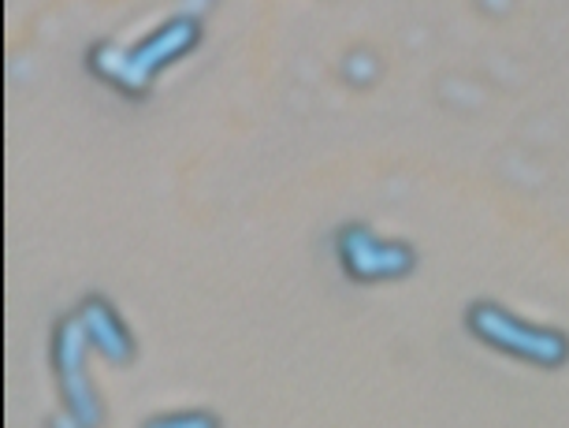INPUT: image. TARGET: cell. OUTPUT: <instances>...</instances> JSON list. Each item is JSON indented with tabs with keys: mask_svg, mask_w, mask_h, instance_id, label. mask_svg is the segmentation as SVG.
I'll use <instances>...</instances> for the list:
<instances>
[{
	"mask_svg": "<svg viewBox=\"0 0 569 428\" xmlns=\"http://www.w3.org/2000/svg\"><path fill=\"white\" fill-rule=\"evenodd\" d=\"M206 27L198 16H171L160 23L153 34H146L138 46H116V41L101 38L86 49V71L98 82L112 86L127 101H146L153 82L164 74L171 63L187 60L190 52L201 46Z\"/></svg>",
	"mask_w": 569,
	"mask_h": 428,
	"instance_id": "cell-1",
	"label": "cell"
},
{
	"mask_svg": "<svg viewBox=\"0 0 569 428\" xmlns=\"http://www.w3.org/2000/svg\"><path fill=\"white\" fill-rule=\"evenodd\" d=\"M461 320H466V331L480 347L496 350L502 358L521 361V366L551 372V369H562L569 361V336L562 328L525 320L521 313H513V309H507L502 302H491V298L469 302Z\"/></svg>",
	"mask_w": 569,
	"mask_h": 428,
	"instance_id": "cell-2",
	"label": "cell"
},
{
	"mask_svg": "<svg viewBox=\"0 0 569 428\" xmlns=\"http://www.w3.org/2000/svg\"><path fill=\"white\" fill-rule=\"evenodd\" d=\"M49 361H52V380H57L63 410L74 414L86 428L104 425V402L90 377V339L79 325V317L68 313L57 320L49 342Z\"/></svg>",
	"mask_w": 569,
	"mask_h": 428,
	"instance_id": "cell-3",
	"label": "cell"
},
{
	"mask_svg": "<svg viewBox=\"0 0 569 428\" xmlns=\"http://www.w3.org/2000/svg\"><path fill=\"white\" fill-rule=\"evenodd\" d=\"M336 261L353 283H399L417 269V253L410 242L383 239L380 231L361 220L342 223L336 231Z\"/></svg>",
	"mask_w": 569,
	"mask_h": 428,
	"instance_id": "cell-4",
	"label": "cell"
},
{
	"mask_svg": "<svg viewBox=\"0 0 569 428\" xmlns=\"http://www.w3.org/2000/svg\"><path fill=\"white\" fill-rule=\"evenodd\" d=\"M74 317H79L86 339H90V350L101 361H109V366H116V369L134 366L138 339H134V331L127 328V320L120 317V309H116L109 298H101V295L82 298L79 309H74Z\"/></svg>",
	"mask_w": 569,
	"mask_h": 428,
	"instance_id": "cell-5",
	"label": "cell"
},
{
	"mask_svg": "<svg viewBox=\"0 0 569 428\" xmlns=\"http://www.w3.org/2000/svg\"><path fill=\"white\" fill-rule=\"evenodd\" d=\"M142 428H223L212 410H171L142 421Z\"/></svg>",
	"mask_w": 569,
	"mask_h": 428,
	"instance_id": "cell-6",
	"label": "cell"
},
{
	"mask_svg": "<svg viewBox=\"0 0 569 428\" xmlns=\"http://www.w3.org/2000/svg\"><path fill=\"white\" fill-rule=\"evenodd\" d=\"M342 79H347L350 86H372L376 79H380V60L372 57L369 49H353L347 60H342Z\"/></svg>",
	"mask_w": 569,
	"mask_h": 428,
	"instance_id": "cell-7",
	"label": "cell"
},
{
	"mask_svg": "<svg viewBox=\"0 0 569 428\" xmlns=\"http://www.w3.org/2000/svg\"><path fill=\"white\" fill-rule=\"evenodd\" d=\"M49 428H86V425H82V421H79V417H74V414L60 410V414H52V417H49Z\"/></svg>",
	"mask_w": 569,
	"mask_h": 428,
	"instance_id": "cell-8",
	"label": "cell"
}]
</instances>
